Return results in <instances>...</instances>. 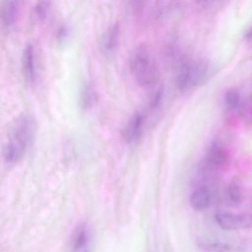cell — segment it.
<instances>
[{
  "instance_id": "1",
  "label": "cell",
  "mask_w": 252,
  "mask_h": 252,
  "mask_svg": "<svg viewBox=\"0 0 252 252\" xmlns=\"http://www.w3.org/2000/svg\"><path fill=\"white\" fill-rule=\"evenodd\" d=\"M34 131L31 117L22 115L13 121L9 131V142L4 149L5 160L12 163L20 159L29 145Z\"/></svg>"
},
{
  "instance_id": "2",
  "label": "cell",
  "mask_w": 252,
  "mask_h": 252,
  "mask_svg": "<svg viewBox=\"0 0 252 252\" xmlns=\"http://www.w3.org/2000/svg\"><path fill=\"white\" fill-rule=\"evenodd\" d=\"M129 65L131 74L140 86H150L158 79V65L145 45H139L132 51Z\"/></svg>"
},
{
  "instance_id": "3",
  "label": "cell",
  "mask_w": 252,
  "mask_h": 252,
  "mask_svg": "<svg viewBox=\"0 0 252 252\" xmlns=\"http://www.w3.org/2000/svg\"><path fill=\"white\" fill-rule=\"evenodd\" d=\"M215 218L218 225L226 230L246 228L251 225V217L247 214L219 212L216 214Z\"/></svg>"
},
{
  "instance_id": "4",
  "label": "cell",
  "mask_w": 252,
  "mask_h": 252,
  "mask_svg": "<svg viewBox=\"0 0 252 252\" xmlns=\"http://www.w3.org/2000/svg\"><path fill=\"white\" fill-rule=\"evenodd\" d=\"M119 37L120 26L118 23H115L107 29L101 38L100 48L104 54L110 55L115 51Z\"/></svg>"
},
{
  "instance_id": "5",
  "label": "cell",
  "mask_w": 252,
  "mask_h": 252,
  "mask_svg": "<svg viewBox=\"0 0 252 252\" xmlns=\"http://www.w3.org/2000/svg\"><path fill=\"white\" fill-rule=\"evenodd\" d=\"M144 124V119L140 114L134 115L125 126L123 136L128 143H134L140 138Z\"/></svg>"
},
{
  "instance_id": "6",
  "label": "cell",
  "mask_w": 252,
  "mask_h": 252,
  "mask_svg": "<svg viewBox=\"0 0 252 252\" xmlns=\"http://www.w3.org/2000/svg\"><path fill=\"white\" fill-rule=\"evenodd\" d=\"M22 63L25 79L29 83H33L35 79V67L34 48L32 44H27L25 47L22 56Z\"/></svg>"
},
{
  "instance_id": "7",
  "label": "cell",
  "mask_w": 252,
  "mask_h": 252,
  "mask_svg": "<svg viewBox=\"0 0 252 252\" xmlns=\"http://www.w3.org/2000/svg\"><path fill=\"white\" fill-rule=\"evenodd\" d=\"M192 208L200 212L206 210L211 202V195L208 189L205 187L199 188L193 190L189 197Z\"/></svg>"
},
{
  "instance_id": "8",
  "label": "cell",
  "mask_w": 252,
  "mask_h": 252,
  "mask_svg": "<svg viewBox=\"0 0 252 252\" xmlns=\"http://www.w3.org/2000/svg\"><path fill=\"white\" fill-rule=\"evenodd\" d=\"M228 154L224 147L219 142H215L209 149L207 160L211 166L219 167L223 166L227 160Z\"/></svg>"
},
{
  "instance_id": "9",
  "label": "cell",
  "mask_w": 252,
  "mask_h": 252,
  "mask_svg": "<svg viewBox=\"0 0 252 252\" xmlns=\"http://www.w3.org/2000/svg\"><path fill=\"white\" fill-rule=\"evenodd\" d=\"M18 11V4L15 0H4L0 2V19L7 26L12 24Z\"/></svg>"
},
{
  "instance_id": "10",
  "label": "cell",
  "mask_w": 252,
  "mask_h": 252,
  "mask_svg": "<svg viewBox=\"0 0 252 252\" xmlns=\"http://www.w3.org/2000/svg\"><path fill=\"white\" fill-rule=\"evenodd\" d=\"M96 100V94L92 87L88 83L83 84L80 87L78 94V103L81 108H91Z\"/></svg>"
},
{
  "instance_id": "11",
  "label": "cell",
  "mask_w": 252,
  "mask_h": 252,
  "mask_svg": "<svg viewBox=\"0 0 252 252\" xmlns=\"http://www.w3.org/2000/svg\"><path fill=\"white\" fill-rule=\"evenodd\" d=\"M207 64L203 60H199L190 64L189 84L195 86L204 78L207 71Z\"/></svg>"
},
{
  "instance_id": "12",
  "label": "cell",
  "mask_w": 252,
  "mask_h": 252,
  "mask_svg": "<svg viewBox=\"0 0 252 252\" xmlns=\"http://www.w3.org/2000/svg\"><path fill=\"white\" fill-rule=\"evenodd\" d=\"M224 198L226 202L231 206H237L242 203L243 192L238 182L233 181L227 185L225 190Z\"/></svg>"
},
{
  "instance_id": "13",
  "label": "cell",
  "mask_w": 252,
  "mask_h": 252,
  "mask_svg": "<svg viewBox=\"0 0 252 252\" xmlns=\"http://www.w3.org/2000/svg\"><path fill=\"white\" fill-rule=\"evenodd\" d=\"M89 236L86 227L83 225L78 227L71 239V248L73 252H78L87 247Z\"/></svg>"
},
{
  "instance_id": "14",
  "label": "cell",
  "mask_w": 252,
  "mask_h": 252,
  "mask_svg": "<svg viewBox=\"0 0 252 252\" xmlns=\"http://www.w3.org/2000/svg\"><path fill=\"white\" fill-rule=\"evenodd\" d=\"M190 64L187 62H182L179 66L176 76V85L178 89L182 91L189 84Z\"/></svg>"
},
{
  "instance_id": "15",
  "label": "cell",
  "mask_w": 252,
  "mask_h": 252,
  "mask_svg": "<svg viewBox=\"0 0 252 252\" xmlns=\"http://www.w3.org/2000/svg\"><path fill=\"white\" fill-rule=\"evenodd\" d=\"M241 97L239 93L234 89L228 90L225 95V103L230 109L237 107L240 102Z\"/></svg>"
},
{
  "instance_id": "16",
  "label": "cell",
  "mask_w": 252,
  "mask_h": 252,
  "mask_svg": "<svg viewBox=\"0 0 252 252\" xmlns=\"http://www.w3.org/2000/svg\"><path fill=\"white\" fill-rule=\"evenodd\" d=\"M49 3L47 1H40L34 6L33 16L38 20L42 21L47 16L49 8Z\"/></svg>"
},
{
  "instance_id": "17",
  "label": "cell",
  "mask_w": 252,
  "mask_h": 252,
  "mask_svg": "<svg viewBox=\"0 0 252 252\" xmlns=\"http://www.w3.org/2000/svg\"><path fill=\"white\" fill-rule=\"evenodd\" d=\"M203 247L209 252H227L230 249L228 245L219 242L203 244Z\"/></svg>"
},
{
  "instance_id": "18",
  "label": "cell",
  "mask_w": 252,
  "mask_h": 252,
  "mask_svg": "<svg viewBox=\"0 0 252 252\" xmlns=\"http://www.w3.org/2000/svg\"><path fill=\"white\" fill-rule=\"evenodd\" d=\"M69 35V30L67 27L65 26H61L58 30L56 39L57 42L62 45L63 44L66 39H67Z\"/></svg>"
},
{
  "instance_id": "19",
  "label": "cell",
  "mask_w": 252,
  "mask_h": 252,
  "mask_svg": "<svg viewBox=\"0 0 252 252\" xmlns=\"http://www.w3.org/2000/svg\"><path fill=\"white\" fill-rule=\"evenodd\" d=\"M241 114L245 120L248 121L251 120L252 103L251 98L247 99L244 102L242 106Z\"/></svg>"
},
{
  "instance_id": "20",
  "label": "cell",
  "mask_w": 252,
  "mask_h": 252,
  "mask_svg": "<svg viewBox=\"0 0 252 252\" xmlns=\"http://www.w3.org/2000/svg\"><path fill=\"white\" fill-rule=\"evenodd\" d=\"M163 93V87L160 86L154 94L151 102L150 107L152 108L156 107L159 103Z\"/></svg>"
},
{
  "instance_id": "21",
  "label": "cell",
  "mask_w": 252,
  "mask_h": 252,
  "mask_svg": "<svg viewBox=\"0 0 252 252\" xmlns=\"http://www.w3.org/2000/svg\"><path fill=\"white\" fill-rule=\"evenodd\" d=\"M245 37L248 40H251V29L248 30V31L246 32L245 34Z\"/></svg>"
}]
</instances>
